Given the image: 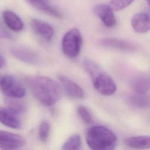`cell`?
Segmentation results:
<instances>
[{
    "instance_id": "6da1fadb",
    "label": "cell",
    "mask_w": 150,
    "mask_h": 150,
    "mask_svg": "<svg viewBox=\"0 0 150 150\" xmlns=\"http://www.w3.org/2000/svg\"><path fill=\"white\" fill-rule=\"evenodd\" d=\"M34 97L46 106L54 104L60 99L61 90L53 80L42 76H28L25 80Z\"/></svg>"
},
{
    "instance_id": "7a4b0ae2",
    "label": "cell",
    "mask_w": 150,
    "mask_h": 150,
    "mask_svg": "<svg viewBox=\"0 0 150 150\" xmlns=\"http://www.w3.org/2000/svg\"><path fill=\"white\" fill-rule=\"evenodd\" d=\"M83 65L97 91L104 96H110L115 92L117 87L115 82L96 62L85 59L83 60Z\"/></svg>"
},
{
    "instance_id": "3957f363",
    "label": "cell",
    "mask_w": 150,
    "mask_h": 150,
    "mask_svg": "<svg viewBox=\"0 0 150 150\" xmlns=\"http://www.w3.org/2000/svg\"><path fill=\"white\" fill-rule=\"evenodd\" d=\"M86 142L92 149L111 150L115 148L117 138L114 132L106 126L97 125L87 131Z\"/></svg>"
},
{
    "instance_id": "277c9868",
    "label": "cell",
    "mask_w": 150,
    "mask_h": 150,
    "mask_svg": "<svg viewBox=\"0 0 150 150\" xmlns=\"http://www.w3.org/2000/svg\"><path fill=\"white\" fill-rule=\"evenodd\" d=\"M82 36L77 28L68 30L62 40V49L63 53L69 58L76 57L80 52L82 45Z\"/></svg>"
},
{
    "instance_id": "5b68a950",
    "label": "cell",
    "mask_w": 150,
    "mask_h": 150,
    "mask_svg": "<svg viewBox=\"0 0 150 150\" xmlns=\"http://www.w3.org/2000/svg\"><path fill=\"white\" fill-rule=\"evenodd\" d=\"M0 86L1 92L6 97L21 98L26 95V89L23 85L12 76H2Z\"/></svg>"
},
{
    "instance_id": "8992f818",
    "label": "cell",
    "mask_w": 150,
    "mask_h": 150,
    "mask_svg": "<svg viewBox=\"0 0 150 150\" xmlns=\"http://www.w3.org/2000/svg\"><path fill=\"white\" fill-rule=\"evenodd\" d=\"M26 141L21 135L1 131L0 132V148L4 149H15L23 146Z\"/></svg>"
},
{
    "instance_id": "52a82bcc",
    "label": "cell",
    "mask_w": 150,
    "mask_h": 150,
    "mask_svg": "<svg viewBox=\"0 0 150 150\" xmlns=\"http://www.w3.org/2000/svg\"><path fill=\"white\" fill-rule=\"evenodd\" d=\"M93 11L105 26L111 28L116 24L114 11L110 5L103 4L96 5L94 7Z\"/></svg>"
},
{
    "instance_id": "ba28073f",
    "label": "cell",
    "mask_w": 150,
    "mask_h": 150,
    "mask_svg": "<svg viewBox=\"0 0 150 150\" xmlns=\"http://www.w3.org/2000/svg\"><path fill=\"white\" fill-rule=\"evenodd\" d=\"M30 26L33 32L46 41L50 42L52 39L54 29L48 23L39 19H33L30 21Z\"/></svg>"
},
{
    "instance_id": "9c48e42d",
    "label": "cell",
    "mask_w": 150,
    "mask_h": 150,
    "mask_svg": "<svg viewBox=\"0 0 150 150\" xmlns=\"http://www.w3.org/2000/svg\"><path fill=\"white\" fill-rule=\"evenodd\" d=\"M58 79L66 93L70 97L81 98L84 96L83 88L76 82L62 74L58 76Z\"/></svg>"
},
{
    "instance_id": "30bf717a",
    "label": "cell",
    "mask_w": 150,
    "mask_h": 150,
    "mask_svg": "<svg viewBox=\"0 0 150 150\" xmlns=\"http://www.w3.org/2000/svg\"><path fill=\"white\" fill-rule=\"evenodd\" d=\"M11 52L18 60L28 64H36L39 60V57L36 52L24 47H13Z\"/></svg>"
},
{
    "instance_id": "8fae6325",
    "label": "cell",
    "mask_w": 150,
    "mask_h": 150,
    "mask_svg": "<svg viewBox=\"0 0 150 150\" xmlns=\"http://www.w3.org/2000/svg\"><path fill=\"white\" fill-rule=\"evenodd\" d=\"M133 29L139 33H145L150 30V13L139 12L135 14L131 21Z\"/></svg>"
},
{
    "instance_id": "7c38bea8",
    "label": "cell",
    "mask_w": 150,
    "mask_h": 150,
    "mask_svg": "<svg viewBox=\"0 0 150 150\" xmlns=\"http://www.w3.org/2000/svg\"><path fill=\"white\" fill-rule=\"evenodd\" d=\"M99 43L104 47L113 48L122 51L132 52L135 50L136 47L131 43L116 38H104L100 40Z\"/></svg>"
},
{
    "instance_id": "4fadbf2b",
    "label": "cell",
    "mask_w": 150,
    "mask_h": 150,
    "mask_svg": "<svg viewBox=\"0 0 150 150\" xmlns=\"http://www.w3.org/2000/svg\"><path fill=\"white\" fill-rule=\"evenodd\" d=\"M2 17L5 26L10 30L19 32L23 28V21L15 12L5 10L2 13Z\"/></svg>"
},
{
    "instance_id": "5bb4252c",
    "label": "cell",
    "mask_w": 150,
    "mask_h": 150,
    "mask_svg": "<svg viewBox=\"0 0 150 150\" xmlns=\"http://www.w3.org/2000/svg\"><path fill=\"white\" fill-rule=\"evenodd\" d=\"M32 6L51 16L61 18L60 12L54 6L50 5L47 0H26Z\"/></svg>"
},
{
    "instance_id": "9a60e30c",
    "label": "cell",
    "mask_w": 150,
    "mask_h": 150,
    "mask_svg": "<svg viewBox=\"0 0 150 150\" xmlns=\"http://www.w3.org/2000/svg\"><path fill=\"white\" fill-rule=\"evenodd\" d=\"M0 121L2 124L13 129H19L21 127L17 114L8 108L1 107L0 109Z\"/></svg>"
},
{
    "instance_id": "2e32d148",
    "label": "cell",
    "mask_w": 150,
    "mask_h": 150,
    "mask_svg": "<svg viewBox=\"0 0 150 150\" xmlns=\"http://www.w3.org/2000/svg\"><path fill=\"white\" fill-rule=\"evenodd\" d=\"M125 144L127 146L134 149H150V136L141 135L132 137L125 140Z\"/></svg>"
},
{
    "instance_id": "e0dca14e",
    "label": "cell",
    "mask_w": 150,
    "mask_h": 150,
    "mask_svg": "<svg viewBox=\"0 0 150 150\" xmlns=\"http://www.w3.org/2000/svg\"><path fill=\"white\" fill-rule=\"evenodd\" d=\"M132 87L136 93H146L150 90V77L146 75L137 76L132 82Z\"/></svg>"
},
{
    "instance_id": "ac0fdd59",
    "label": "cell",
    "mask_w": 150,
    "mask_h": 150,
    "mask_svg": "<svg viewBox=\"0 0 150 150\" xmlns=\"http://www.w3.org/2000/svg\"><path fill=\"white\" fill-rule=\"evenodd\" d=\"M4 101L7 108L17 115L23 114L26 111V105L18 98L6 97Z\"/></svg>"
},
{
    "instance_id": "d6986e66",
    "label": "cell",
    "mask_w": 150,
    "mask_h": 150,
    "mask_svg": "<svg viewBox=\"0 0 150 150\" xmlns=\"http://www.w3.org/2000/svg\"><path fill=\"white\" fill-rule=\"evenodd\" d=\"M129 103L137 108H148L150 107V96L144 94L136 93L128 98Z\"/></svg>"
},
{
    "instance_id": "ffe728a7",
    "label": "cell",
    "mask_w": 150,
    "mask_h": 150,
    "mask_svg": "<svg viewBox=\"0 0 150 150\" xmlns=\"http://www.w3.org/2000/svg\"><path fill=\"white\" fill-rule=\"evenodd\" d=\"M81 142L79 134H73L70 136L63 145L62 149L66 150H77L81 149Z\"/></svg>"
},
{
    "instance_id": "44dd1931",
    "label": "cell",
    "mask_w": 150,
    "mask_h": 150,
    "mask_svg": "<svg viewBox=\"0 0 150 150\" xmlns=\"http://www.w3.org/2000/svg\"><path fill=\"white\" fill-rule=\"evenodd\" d=\"M50 125L47 121H43L39 125L38 130V137L40 141L45 142L49 137Z\"/></svg>"
},
{
    "instance_id": "7402d4cb",
    "label": "cell",
    "mask_w": 150,
    "mask_h": 150,
    "mask_svg": "<svg viewBox=\"0 0 150 150\" xmlns=\"http://www.w3.org/2000/svg\"><path fill=\"white\" fill-rule=\"evenodd\" d=\"M77 112L81 120L86 124H90L92 121V116L88 110L83 105H79L77 108Z\"/></svg>"
},
{
    "instance_id": "603a6c76",
    "label": "cell",
    "mask_w": 150,
    "mask_h": 150,
    "mask_svg": "<svg viewBox=\"0 0 150 150\" xmlns=\"http://www.w3.org/2000/svg\"><path fill=\"white\" fill-rule=\"evenodd\" d=\"M134 0H111L110 6L114 11H119L129 5Z\"/></svg>"
},
{
    "instance_id": "cb8c5ba5",
    "label": "cell",
    "mask_w": 150,
    "mask_h": 150,
    "mask_svg": "<svg viewBox=\"0 0 150 150\" xmlns=\"http://www.w3.org/2000/svg\"><path fill=\"white\" fill-rule=\"evenodd\" d=\"M0 67H1V69H2L5 66V63H6V62H5V57L2 56V55H1V59H0Z\"/></svg>"
},
{
    "instance_id": "d4e9b609",
    "label": "cell",
    "mask_w": 150,
    "mask_h": 150,
    "mask_svg": "<svg viewBox=\"0 0 150 150\" xmlns=\"http://www.w3.org/2000/svg\"><path fill=\"white\" fill-rule=\"evenodd\" d=\"M147 2H148V3L149 4V5H150V0H146Z\"/></svg>"
}]
</instances>
